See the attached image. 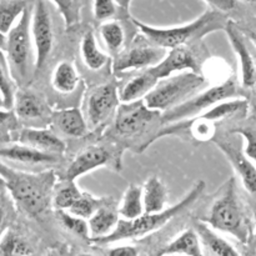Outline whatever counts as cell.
Listing matches in <instances>:
<instances>
[{
    "mask_svg": "<svg viewBox=\"0 0 256 256\" xmlns=\"http://www.w3.org/2000/svg\"><path fill=\"white\" fill-rule=\"evenodd\" d=\"M32 6L28 8L16 24L6 34L5 55L14 80L19 88H28L35 78V50L32 44Z\"/></svg>",
    "mask_w": 256,
    "mask_h": 256,
    "instance_id": "obj_6",
    "label": "cell"
},
{
    "mask_svg": "<svg viewBox=\"0 0 256 256\" xmlns=\"http://www.w3.org/2000/svg\"><path fill=\"white\" fill-rule=\"evenodd\" d=\"M114 160L112 152L108 150L105 146H89L80 152L74 158L68 169L65 170L62 180H70L75 182L78 178L82 175L92 172L99 168L108 166Z\"/></svg>",
    "mask_w": 256,
    "mask_h": 256,
    "instance_id": "obj_17",
    "label": "cell"
},
{
    "mask_svg": "<svg viewBox=\"0 0 256 256\" xmlns=\"http://www.w3.org/2000/svg\"><path fill=\"white\" fill-rule=\"evenodd\" d=\"M119 89L115 82H105L90 92L86 100V122L90 128L100 126L118 110Z\"/></svg>",
    "mask_w": 256,
    "mask_h": 256,
    "instance_id": "obj_12",
    "label": "cell"
},
{
    "mask_svg": "<svg viewBox=\"0 0 256 256\" xmlns=\"http://www.w3.org/2000/svg\"><path fill=\"white\" fill-rule=\"evenodd\" d=\"M204 190L205 182L202 180H199L178 204L166 208V209L160 212H144L142 216L136 218L134 220L120 219L112 234L105 238H100V239H94L92 242L98 245H108L112 244V242L140 239V238L146 236V235L162 229L170 220H172L175 216L189 209L202 196Z\"/></svg>",
    "mask_w": 256,
    "mask_h": 256,
    "instance_id": "obj_4",
    "label": "cell"
},
{
    "mask_svg": "<svg viewBox=\"0 0 256 256\" xmlns=\"http://www.w3.org/2000/svg\"><path fill=\"white\" fill-rule=\"evenodd\" d=\"M8 220H9V210L5 206L4 202H0V238L4 234L5 230L8 229Z\"/></svg>",
    "mask_w": 256,
    "mask_h": 256,
    "instance_id": "obj_42",
    "label": "cell"
},
{
    "mask_svg": "<svg viewBox=\"0 0 256 256\" xmlns=\"http://www.w3.org/2000/svg\"><path fill=\"white\" fill-rule=\"evenodd\" d=\"M162 112L149 109L144 100L119 105L114 122V132L120 136H135L139 135L154 122L160 118Z\"/></svg>",
    "mask_w": 256,
    "mask_h": 256,
    "instance_id": "obj_11",
    "label": "cell"
},
{
    "mask_svg": "<svg viewBox=\"0 0 256 256\" xmlns=\"http://www.w3.org/2000/svg\"><path fill=\"white\" fill-rule=\"evenodd\" d=\"M0 108H5V102H4V98H2V92H0ZM6 109V108H5Z\"/></svg>",
    "mask_w": 256,
    "mask_h": 256,
    "instance_id": "obj_47",
    "label": "cell"
},
{
    "mask_svg": "<svg viewBox=\"0 0 256 256\" xmlns=\"http://www.w3.org/2000/svg\"><path fill=\"white\" fill-rule=\"evenodd\" d=\"M100 38L104 42L108 52L112 55H118L125 46V30L118 20H109L100 25Z\"/></svg>",
    "mask_w": 256,
    "mask_h": 256,
    "instance_id": "obj_30",
    "label": "cell"
},
{
    "mask_svg": "<svg viewBox=\"0 0 256 256\" xmlns=\"http://www.w3.org/2000/svg\"><path fill=\"white\" fill-rule=\"evenodd\" d=\"M5 44H6V34L0 32V50L5 49Z\"/></svg>",
    "mask_w": 256,
    "mask_h": 256,
    "instance_id": "obj_44",
    "label": "cell"
},
{
    "mask_svg": "<svg viewBox=\"0 0 256 256\" xmlns=\"http://www.w3.org/2000/svg\"><path fill=\"white\" fill-rule=\"evenodd\" d=\"M234 98H242V92H240L236 82L232 78H228L222 82H218L214 86L196 92L178 106L162 112L160 122L162 125H166L192 119V118L209 110L218 102L228 99H234Z\"/></svg>",
    "mask_w": 256,
    "mask_h": 256,
    "instance_id": "obj_8",
    "label": "cell"
},
{
    "mask_svg": "<svg viewBox=\"0 0 256 256\" xmlns=\"http://www.w3.org/2000/svg\"><path fill=\"white\" fill-rule=\"evenodd\" d=\"M224 32H226L228 39L239 60L242 89H252L256 86V62L248 46L246 36L238 26V22L232 19L228 20Z\"/></svg>",
    "mask_w": 256,
    "mask_h": 256,
    "instance_id": "obj_14",
    "label": "cell"
},
{
    "mask_svg": "<svg viewBox=\"0 0 256 256\" xmlns=\"http://www.w3.org/2000/svg\"><path fill=\"white\" fill-rule=\"evenodd\" d=\"M202 222L216 232L232 235L242 244H248L252 228L238 194L236 180L234 178L222 186V192L210 208L209 215Z\"/></svg>",
    "mask_w": 256,
    "mask_h": 256,
    "instance_id": "obj_5",
    "label": "cell"
},
{
    "mask_svg": "<svg viewBox=\"0 0 256 256\" xmlns=\"http://www.w3.org/2000/svg\"><path fill=\"white\" fill-rule=\"evenodd\" d=\"M212 142L226 156L235 172L242 180V186L252 196H256V164L245 154L236 140L215 136Z\"/></svg>",
    "mask_w": 256,
    "mask_h": 256,
    "instance_id": "obj_13",
    "label": "cell"
},
{
    "mask_svg": "<svg viewBox=\"0 0 256 256\" xmlns=\"http://www.w3.org/2000/svg\"><path fill=\"white\" fill-rule=\"evenodd\" d=\"M204 2L209 5L210 9L218 10V12H222L226 15L229 12H236L242 5V2H238V0H204Z\"/></svg>",
    "mask_w": 256,
    "mask_h": 256,
    "instance_id": "obj_39",
    "label": "cell"
},
{
    "mask_svg": "<svg viewBox=\"0 0 256 256\" xmlns=\"http://www.w3.org/2000/svg\"><path fill=\"white\" fill-rule=\"evenodd\" d=\"M169 192L164 182L158 176L146 180L142 188V202L145 212H160L166 209Z\"/></svg>",
    "mask_w": 256,
    "mask_h": 256,
    "instance_id": "obj_25",
    "label": "cell"
},
{
    "mask_svg": "<svg viewBox=\"0 0 256 256\" xmlns=\"http://www.w3.org/2000/svg\"><path fill=\"white\" fill-rule=\"evenodd\" d=\"M80 56L85 66L94 72L102 69L109 60L108 55L104 54L98 45L96 36L92 29H88L82 35L80 42Z\"/></svg>",
    "mask_w": 256,
    "mask_h": 256,
    "instance_id": "obj_26",
    "label": "cell"
},
{
    "mask_svg": "<svg viewBox=\"0 0 256 256\" xmlns=\"http://www.w3.org/2000/svg\"><path fill=\"white\" fill-rule=\"evenodd\" d=\"M34 0H0V32L8 34Z\"/></svg>",
    "mask_w": 256,
    "mask_h": 256,
    "instance_id": "obj_29",
    "label": "cell"
},
{
    "mask_svg": "<svg viewBox=\"0 0 256 256\" xmlns=\"http://www.w3.org/2000/svg\"><path fill=\"white\" fill-rule=\"evenodd\" d=\"M108 202H109V199L88 220L90 230V242L112 234L119 222V212L108 205Z\"/></svg>",
    "mask_w": 256,
    "mask_h": 256,
    "instance_id": "obj_23",
    "label": "cell"
},
{
    "mask_svg": "<svg viewBox=\"0 0 256 256\" xmlns=\"http://www.w3.org/2000/svg\"><path fill=\"white\" fill-rule=\"evenodd\" d=\"M204 256L202 244L196 230L188 229L178 235L172 242L165 245L158 256Z\"/></svg>",
    "mask_w": 256,
    "mask_h": 256,
    "instance_id": "obj_21",
    "label": "cell"
},
{
    "mask_svg": "<svg viewBox=\"0 0 256 256\" xmlns=\"http://www.w3.org/2000/svg\"><path fill=\"white\" fill-rule=\"evenodd\" d=\"M32 44L35 50V76L46 65L54 45V29L46 0H34L32 9Z\"/></svg>",
    "mask_w": 256,
    "mask_h": 256,
    "instance_id": "obj_9",
    "label": "cell"
},
{
    "mask_svg": "<svg viewBox=\"0 0 256 256\" xmlns=\"http://www.w3.org/2000/svg\"><path fill=\"white\" fill-rule=\"evenodd\" d=\"M238 2H240L244 5H249V6L256 8V0H238Z\"/></svg>",
    "mask_w": 256,
    "mask_h": 256,
    "instance_id": "obj_46",
    "label": "cell"
},
{
    "mask_svg": "<svg viewBox=\"0 0 256 256\" xmlns=\"http://www.w3.org/2000/svg\"><path fill=\"white\" fill-rule=\"evenodd\" d=\"M12 112L15 116L22 122H32L44 116L46 106L36 92L26 88H19L15 94Z\"/></svg>",
    "mask_w": 256,
    "mask_h": 256,
    "instance_id": "obj_19",
    "label": "cell"
},
{
    "mask_svg": "<svg viewBox=\"0 0 256 256\" xmlns=\"http://www.w3.org/2000/svg\"><path fill=\"white\" fill-rule=\"evenodd\" d=\"M248 106H249V104H248L246 100L239 99V98L218 102L209 110L192 118V119L166 124L164 128H162L160 132H158L150 139H148L142 145L140 150L142 152V150L148 149L152 142H155L160 138L168 136V135L190 138V139L196 140L199 142H208V140L212 142V139L215 138V124L218 122H222V120L238 114V112H245Z\"/></svg>",
    "mask_w": 256,
    "mask_h": 256,
    "instance_id": "obj_3",
    "label": "cell"
},
{
    "mask_svg": "<svg viewBox=\"0 0 256 256\" xmlns=\"http://www.w3.org/2000/svg\"><path fill=\"white\" fill-rule=\"evenodd\" d=\"M149 69L158 80L184 72H202L196 55L190 46H178L168 50L164 59Z\"/></svg>",
    "mask_w": 256,
    "mask_h": 256,
    "instance_id": "obj_15",
    "label": "cell"
},
{
    "mask_svg": "<svg viewBox=\"0 0 256 256\" xmlns=\"http://www.w3.org/2000/svg\"><path fill=\"white\" fill-rule=\"evenodd\" d=\"M236 22L238 26L240 28V30H242V32H244L245 36H246V39H249L256 46V16Z\"/></svg>",
    "mask_w": 256,
    "mask_h": 256,
    "instance_id": "obj_40",
    "label": "cell"
},
{
    "mask_svg": "<svg viewBox=\"0 0 256 256\" xmlns=\"http://www.w3.org/2000/svg\"><path fill=\"white\" fill-rule=\"evenodd\" d=\"M205 84L206 79L202 72H179L159 80L142 100L149 109L164 112L199 92Z\"/></svg>",
    "mask_w": 256,
    "mask_h": 256,
    "instance_id": "obj_7",
    "label": "cell"
},
{
    "mask_svg": "<svg viewBox=\"0 0 256 256\" xmlns=\"http://www.w3.org/2000/svg\"><path fill=\"white\" fill-rule=\"evenodd\" d=\"M254 112H255V114H256V102H255V105H254Z\"/></svg>",
    "mask_w": 256,
    "mask_h": 256,
    "instance_id": "obj_49",
    "label": "cell"
},
{
    "mask_svg": "<svg viewBox=\"0 0 256 256\" xmlns=\"http://www.w3.org/2000/svg\"><path fill=\"white\" fill-rule=\"evenodd\" d=\"M226 14L214 9H208L192 22L175 26H152L132 18V24L140 34L160 48L170 50L178 46H189L196 44L208 34L224 30L226 25Z\"/></svg>",
    "mask_w": 256,
    "mask_h": 256,
    "instance_id": "obj_2",
    "label": "cell"
},
{
    "mask_svg": "<svg viewBox=\"0 0 256 256\" xmlns=\"http://www.w3.org/2000/svg\"><path fill=\"white\" fill-rule=\"evenodd\" d=\"M168 50L154 45L144 36L136 38L129 46L124 48L112 62V72L115 74L132 72V70H145L155 66L166 55Z\"/></svg>",
    "mask_w": 256,
    "mask_h": 256,
    "instance_id": "obj_10",
    "label": "cell"
},
{
    "mask_svg": "<svg viewBox=\"0 0 256 256\" xmlns=\"http://www.w3.org/2000/svg\"><path fill=\"white\" fill-rule=\"evenodd\" d=\"M60 155L45 152L29 145L15 142L0 146V162L4 164L22 165V166H44L59 162Z\"/></svg>",
    "mask_w": 256,
    "mask_h": 256,
    "instance_id": "obj_16",
    "label": "cell"
},
{
    "mask_svg": "<svg viewBox=\"0 0 256 256\" xmlns=\"http://www.w3.org/2000/svg\"><path fill=\"white\" fill-rule=\"evenodd\" d=\"M92 12L94 19L99 22L116 19L118 15L125 18L116 0H92Z\"/></svg>",
    "mask_w": 256,
    "mask_h": 256,
    "instance_id": "obj_37",
    "label": "cell"
},
{
    "mask_svg": "<svg viewBox=\"0 0 256 256\" xmlns=\"http://www.w3.org/2000/svg\"><path fill=\"white\" fill-rule=\"evenodd\" d=\"M82 192H80L75 182L70 180H62L59 188L54 190L52 194V206L59 210H69L75 204L78 199L82 196Z\"/></svg>",
    "mask_w": 256,
    "mask_h": 256,
    "instance_id": "obj_33",
    "label": "cell"
},
{
    "mask_svg": "<svg viewBox=\"0 0 256 256\" xmlns=\"http://www.w3.org/2000/svg\"><path fill=\"white\" fill-rule=\"evenodd\" d=\"M59 219L62 226L68 232H72V234L82 238V239L90 240L89 222H88L86 219L76 216V215L72 214L66 210H59Z\"/></svg>",
    "mask_w": 256,
    "mask_h": 256,
    "instance_id": "obj_36",
    "label": "cell"
},
{
    "mask_svg": "<svg viewBox=\"0 0 256 256\" xmlns=\"http://www.w3.org/2000/svg\"><path fill=\"white\" fill-rule=\"evenodd\" d=\"M18 89H19V86H18L16 82L12 78L5 52L0 50V92L4 98L6 109H12V104H14L15 94H16Z\"/></svg>",
    "mask_w": 256,
    "mask_h": 256,
    "instance_id": "obj_32",
    "label": "cell"
},
{
    "mask_svg": "<svg viewBox=\"0 0 256 256\" xmlns=\"http://www.w3.org/2000/svg\"><path fill=\"white\" fill-rule=\"evenodd\" d=\"M106 256H139V250L134 245H119L108 250Z\"/></svg>",
    "mask_w": 256,
    "mask_h": 256,
    "instance_id": "obj_41",
    "label": "cell"
},
{
    "mask_svg": "<svg viewBox=\"0 0 256 256\" xmlns=\"http://www.w3.org/2000/svg\"><path fill=\"white\" fill-rule=\"evenodd\" d=\"M132 0H116L118 5H119L120 10H122V12L124 14L125 18H132L130 16V12H129V9H130V4H132Z\"/></svg>",
    "mask_w": 256,
    "mask_h": 256,
    "instance_id": "obj_43",
    "label": "cell"
},
{
    "mask_svg": "<svg viewBox=\"0 0 256 256\" xmlns=\"http://www.w3.org/2000/svg\"><path fill=\"white\" fill-rule=\"evenodd\" d=\"M159 80L155 78V75L150 72V69L142 70L140 74L132 78V80L126 82L122 89L119 90L120 102L122 104H129V102H139L142 100L158 84Z\"/></svg>",
    "mask_w": 256,
    "mask_h": 256,
    "instance_id": "obj_22",
    "label": "cell"
},
{
    "mask_svg": "<svg viewBox=\"0 0 256 256\" xmlns=\"http://www.w3.org/2000/svg\"><path fill=\"white\" fill-rule=\"evenodd\" d=\"M79 256H95V255H92V254H80Z\"/></svg>",
    "mask_w": 256,
    "mask_h": 256,
    "instance_id": "obj_48",
    "label": "cell"
},
{
    "mask_svg": "<svg viewBox=\"0 0 256 256\" xmlns=\"http://www.w3.org/2000/svg\"><path fill=\"white\" fill-rule=\"evenodd\" d=\"M29 256H35V255H34V254H32V255H29Z\"/></svg>",
    "mask_w": 256,
    "mask_h": 256,
    "instance_id": "obj_51",
    "label": "cell"
},
{
    "mask_svg": "<svg viewBox=\"0 0 256 256\" xmlns=\"http://www.w3.org/2000/svg\"><path fill=\"white\" fill-rule=\"evenodd\" d=\"M0 175L14 204L28 216H40L52 204L56 182L54 170L28 172L0 162Z\"/></svg>",
    "mask_w": 256,
    "mask_h": 256,
    "instance_id": "obj_1",
    "label": "cell"
},
{
    "mask_svg": "<svg viewBox=\"0 0 256 256\" xmlns=\"http://www.w3.org/2000/svg\"><path fill=\"white\" fill-rule=\"evenodd\" d=\"M232 132L242 138L245 142V154L256 164V118L244 124L238 125L235 129H232Z\"/></svg>",
    "mask_w": 256,
    "mask_h": 256,
    "instance_id": "obj_38",
    "label": "cell"
},
{
    "mask_svg": "<svg viewBox=\"0 0 256 256\" xmlns=\"http://www.w3.org/2000/svg\"><path fill=\"white\" fill-rule=\"evenodd\" d=\"M52 120L62 134L72 138H82L89 132V124L79 108L58 110L52 114Z\"/></svg>",
    "mask_w": 256,
    "mask_h": 256,
    "instance_id": "obj_20",
    "label": "cell"
},
{
    "mask_svg": "<svg viewBox=\"0 0 256 256\" xmlns=\"http://www.w3.org/2000/svg\"><path fill=\"white\" fill-rule=\"evenodd\" d=\"M79 74L70 62H60L54 68L52 74V86L60 94H70L79 84Z\"/></svg>",
    "mask_w": 256,
    "mask_h": 256,
    "instance_id": "obj_27",
    "label": "cell"
},
{
    "mask_svg": "<svg viewBox=\"0 0 256 256\" xmlns=\"http://www.w3.org/2000/svg\"><path fill=\"white\" fill-rule=\"evenodd\" d=\"M2 194H0V202H2Z\"/></svg>",
    "mask_w": 256,
    "mask_h": 256,
    "instance_id": "obj_50",
    "label": "cell"
},
{
    "mask_svg": "<svg viewBox=\"0 0 256 256\" xmlns=\"http://www.w3.org/2000/svg\"><path fill=\"white\" fill-rule=\"evenodd\" d=\"M118 212L122 219L125 220H134L142 216L145 212L144 202H142V188L134 184L130 185L122 195Z\"/></svg>",
    "mask_w": 256,
    "mask_h": 256,
    "instance_id": "obj_28",
    "label": "cell"
},
{
    "mask_svg": "<svg viewBox=\"0 0 256 256\" xmlns=\"http://www.w3.org/2000/svg\"><path fill=\"white\" fill-rule=\"evenodd\" d=\"M18 142L56 155L64 154L66 150V145L58 135L52 130L40 128H24L18 135Z\"/></svg>",
    "mask_w": 256,
    "mask_h": 256,
    "instance_id": "obj_18",
    "label": "cell"
},
{
    "mask_svg": "<svg viewBox=\"0 0 256 256\" xmlns=\"http://www.w3.org/2000/svg\"><path fill=\"white\" fill-rule=\"evenodd\" d=\"M32 254L29 242L16 230H5L0 238V256H29Z\"/></svg>",
    "mask_w": 256,
    "mask_h": 256,
    "instance_id": "obj_31",
    "label": "cell"
},
{
    "mask_svg": "<svg viewBox=\"0 0 256 256\" xmlns=\"http://www.w3.org/2000/svg\"><path fill=\"white\" fill-rule=\"evenodd\" d=\"M196 232L199 235L202 244L212 256H242L235 249L232 244H230L226 239L219 235L216 230L204 222H199L196 224Z\"/></svg>",
    "mask_w": 256,
    "mask_h": 256,
    "instance_id": "obj_24",
    "label": "cell"
},
{
    "mask_svg": "<svg viewBox=\"0 0 256 256\" xmlns=\"http://www.w3.org/2000/svg\"><path fill=\"white\" fill-rule=\"evenodd\" d=\"M5 192H6V184H5L4 178L0 175V194H4Z\"/></svg>",
    "mask_w": 256,
    "mask_h": 256,
    "instance_id": "obj_45",
    "label": "cell"
},
{
    "mask_svg": "<svg viewBox=\"0 0 256 256\" xmlns=\"http://www.w3.org/2000/svg\"><path fill=\"white\" fill-rule=\"evenodd\" d=\"M59 10L66 29H72L80 22L85 0H49Z\"/></svg>",
    "mask_w": 256,
    "mask_h": 256,
    "instance_id": "obj_34",
    "label": "cell"
},
{
    "mask_svg": "<svg viewBox=\"0 0 256 256\" xmlns=\"http://www.w3.org/2000/svg\"><path fill=\"white\" fill-rule=\"evenodd\" d=\"M106 198H96L92 196V194L88 192H82V196L75 202V204L70 208L66 212H72V214L76 215V216L84 218V219L89 220L92 215L106 202Z\"/></svg>",
    "mask_w": 256,
    "mask_h": 256,
    "instance_id": "obj_35",
    "label": "cell"
}]
</instances>
